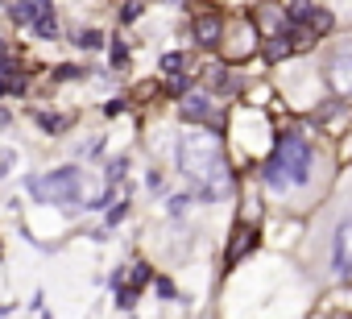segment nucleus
<instances>
[{
    "label": "nucleus",
    "instance_id": "obj_1",
    "mask_svg": "<svg viewBox=\"0 0 352 319\" xmlns=\"http://www.w3.org/2000/svg\"><path fill=\"white\" fill-rule=\"evenodd\" d=\"M179 166L199 199H224L232 191V175L224 166V149L216 133H183L179 141Z\"/></svg>",
    "mask_w": 352,
    "mask_h": 319
},
{
    "label": "nucleus",
    "instance_id": "obj_2",
    "mask_svg": "<svg viewBox=\"0 0 352 319\" xmlns=\"http://www.w3.org/2000/svg\"><path fill=\"white\" fill-rule=\"evenodd\" d=\"M307 175H311V145L298 133H282L265 162V183L274 191H290V187H302Z\"/></svg>",
    "mask_w": 352,
    "mask_h": 319
},
{
    "label": "nucleus",
    "instance_id": "obj_3",
    "mask_svg": "<svg viewBox=\"0 0 352 319\" xmlns=\"http://www.w3.org/2000/svg\"><path fill=\"white\" fill-rule=\"evenodd\" d=\"M30 195L42 199V204H75V199L83 195V175H79L75 166L38 175V179H30Z\"/></svg>",
    "mask_w": 352,
    "mask_h": 319
},
{
    "label": "nucleus",
    "instance_id": "obj_4",
    "mask_svg": "<svg viewBox=\"0 0 352 319\" xmlns=\"http://www.w3.org/2000/svg\"><path fill=\"white\" fill-rule=\"evenodd\" d=\"M17 25H34L38 38H58V17H54V0H17L9 9Z\"/></svg>",
    "mask_w": 352,
    "mask_h": 319
},
{
    "label": "nucleus",
    "instance_id": "obj_5",
    "mask_svg": "<svg viewBox=\"0 0 352 319\" xmlns=\"http://www.w3.org/2000/svg\"><path fill=\"white\" fill-rule=\"evenodd\" d=\"M286 17H290V25H298V30H307V34H315V38L331 34V25H336V17H331L327 9L311 5V0H294V5L286 9Z\"/></svg>",
    "mask_w": 352,
    "mask_h": 319
},
{
    "label": "nucleus",
    "instance_id": "obj_6",
    "mask_svg": "<svg viewBox=\"0 0 352 319\" xmlns=\"http://www.w3.org/2000/svg\"><path fill=\"white\" fill-rule=\"evenodd\" d=\"M327 87L352 104V42H344L331 58H327Z\"/></svg>",
    "mask_w": 352,
    "mask_h": 319
},
{
    "label": "nucleus",
    "instance_id": "obj_7",
    "mask_svg": "<svg viewBox=\"0 0 352 319\" xmlns=\"http://www.w3.org/2000/svg\"><path fill=\"white\" fill-rule=\"evenodd\" d=\"M331 270L340 278H352V216L336 228V241H331Z\"/></svg>",
    "mask_w": 352,
    "mask_h": 319
},
{
    "label": "nucleus",
    "instance_id": "obj_8",
    "mask_svg": "<svg viewBox=\"0 0 352 319\" xmlns=\"http://www.w3.org/2000/svg\"><path fill=\"white\" fill-rule=\"evenodd\" d=\"M257 25H261V34H265V38H274V34H282V30H290V17H286V9H274V5H261V9H257Z\"/></svg>",
    "mask_w": 352,
    "mask_h": 319
},
{
    "label": "nucleus",
    "instance_id": "obj_9",
    "mask_svg": "<svg viewBox=\"0 0 352 319\" xmlns=\"http://www.w3.org/2000/svg\"><path fill=\"white\" fill-rule=\"evenodd\" d=\"M220 17L216 13H199L195 17V38H199V46H220Z\"/></svg>",
    "mask_w": 352,
    "mask_h": 319
},
{
    "label": "nucleus",
    "instance_id": "obj_10",
    "mask_svg": "<svg viewBox=\"0 0 352 319\" xmlns=\"http://www.w3.org/2000/svg\"><path fill=\"white\" fill-rule=\"evenodd\" d=\"M253 245H257V232H253L249 224H241V228H236V236L228 241V265H236V261H241Z\"/></svg>",
    "mask_w": 352,
    "mask_h": 319
},
{
    "label": "nucleus",
    "instance_id": "obj_11",
    "mask_svg": "<svg viewBox=\"0 0 352 319\" xmlns=\"http://www.w3.org/2000/svg\"><path fill=\"white\" fill-rule=\"evenodd\" d=\"M183 116L204 124V120H216V108H212L208 96H187V100H183Z\"/></svg>",
    "mask_w": 352,
    "mask_h": 319
},
{
    "label": "nucleus",
    "instance_id": "obj_12",
    "mask_svg": "<svg viewBox=\"0 0 352 319\" xmlns=\"http://www.w3.org/2000/svg\"><path fill=\"white\" fill-rule=\"evenodd\" d=\"M75 42H79V46H83V50H100V46H104V42H108V38H104V34H100V30H83V34H75Z\"/></svg>",
    "mask_w": 352,
    "mask_h": 319
},
{
    "label": "nucleus",
    "instance_id": "obj_13",
    "mask_svg": "<svg viewBox=\"0 0 352 319\" xmlns=\"http://www.w3.org/2000/svg\"><path fill=\"white\" fill-rule=\"evenodd\" d=\"M145 282H149V265H141V261H137V265H129V282H124V286H133V290H141Z\"/></svg>",
    "mask_w": 352,
    "mask_h": 319
},
{
    "label": "nucleus",
    "instance_id": "obj_14",
    "mask_svg": "<svg viewBox=\"0 0 352 319\" xmlns=\"http://www.w3.org/2000/svg\"><path fill=\"white\" fill-rule=\"evenodd\" d=\"M162 71H166V75H183V71H187V58H183V54H166V58H162Z\"/></svg>",
    "mask_w": 352,
    "mask_h": 319
},
{
    "label": "nucleus",
    "instance_id": "obj_15",
    "mask_svg": "<svg viewBox=\"0 0 352 319\" xmlns=\"http://www.w3.org/2000/svg\"><path fill=\"white\" fill-rule=\"evenodd\" d=\"M38 124H42V129H50V133H58V129H67V124H71V116H38Z\"/></svg>",
    "mask_w": 352,
    "mask_h": 319
},
{
    "label": "nucleus",
    "instance_id": "obj_16",
    "mask_svg": "<svg viewBox=\"0 0 352 319\" xmlns=\"http://www.w3.org/2000/svg\"><path fill=\"white\" fill-rule=\"evenodd\" d=\"M5 75H17V58L0 50V79H5Z\"/></svg>",
    "mask_w": 352,
    "mask_h": 319
},
{
    "label": "nucleus",
    "instance_id": "obj_17",
    "mask_svg": "<svg viewBox=\"0 0 352 319\" xmlns=\"http://www.w3.org/2000/svg\"><path fill=\"white\" fill-rule=\"evenodd\" d=\"M13 162H17V153H13V149H0V179L13 170Z\"/></svg>",
    "mask_w": 352,
    "mask_h": 319
},
{
    "label": "nucleus",
    "instance_id": "obj_18",
    "mask_svg": "<svg viewBox=\"0 0 352 319\" xmlns=\"http://www.w3.org/2000/svg\"><path fill=\"white\" fill-rule=\"evenodd\" d=\"M124 63H129V50L120 42H112V67H124Z\"/></svg>",
    "mask_w": 352,
    "mask_h": 319
},
{
    "label": "nucleus",
    "instance_id": "obj_19",
    "mask_svg": "<svg viewBox=\"0 0 352 319\" xmlns=\"http://www.w3.org/2000/svg\"><path fill=\"white\" fill-rule=\"evenodd\" d=\"M83 75V67H58L54 71V79H79Z\"/></svg>",
    "mask_w": 352,
    "mask_h": 319
},
{
    "label": "nucleus",
    "instance_id": "obj_20",
    "mask_svg": "<svg viewBox=\"0 0 352 319\" xmlns=\"http://www.w3.org/2000/svg\"><path fill=\"white\" fill-rule=\"evenodd\" d=\"M157 294H162V298H174V286H170L166 278H157Z\"/></svg>",
    "mask_w": 352,
    "mask_h": 319
},
{
    "label": "nucleus",
    "instance_id": "obj_21",
    "mask_svg": "<svg viewBox=\"0 0 352 319\" xmlns=\"http://www.w3.org/2000/svg\"><path fill=\"white\" fill-rule=\"evenodd\" d=\"M5 124H9V112H5V108H0V129H5Z\"/></svg>",
    "mask_w": 352,
    "mask_h": 319
},
{
    "label": "nucleus",
    "instance_id": "obj_22",
    "mask_svg": "<svg viewBox=\"0 0 352 319\" xmlns=\"http://www.w3.org/2000/svg\"><path fill=\"white\" fill-rule=\"evenodd\" d=\"M166 5H183V0H166Z\"/></svg>",
    "mask_w": 352,
    "mask_h": 319
}]
</instances>
